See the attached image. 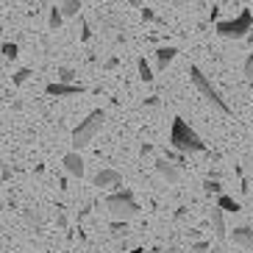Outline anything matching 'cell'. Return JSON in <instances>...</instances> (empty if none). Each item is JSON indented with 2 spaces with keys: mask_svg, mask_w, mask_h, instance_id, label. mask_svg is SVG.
Masks as SVG:
<instances>
[{
  "mask_svg": "<svg viewBox=\"0 0 253 253\" xmlns=\"http://www.w3.org/2000/svg\"><path fill=\"white\" fill-rule=\"evenodd\" d=\"M206 248H209V242H195V245H192V253H203Z\"/></svg>",
  "mask_w": 253,
  "mask_h": 253,
  "instance_id": "obj_24",
  "label": "cell"
},
{
  "mask_svg": "<svg viewBox=\"0 0 253 253\" xmlns=\"http://www.w3.org/2000/svg\"><path fill=\"white\" fill-rule=\"evenodd\" d=\"M61 164H64V170H67L70 175H75V178H84V159L78 156V150H70L67 156L61 159Z\"/></svg>",
  "mask_w": 253,
  "mask_h": 253,
  "instance_id": "obj_8",
  "label": "cell"
},
{
  "mask_svg": "<svg viewBox=\"0 0 253 253\" xmlns=\"http://www.w3.org/2000/svg\"><path fill=\"white\" fill-rule=\"evenodd\" d=\"M139 78H142L145 84H150L153 78H156V75H153V70H150V64H148L145 59H139Z\"/></svg>",
  "mask_w": 253,
  "mask_h": 253,
  "instance_id": "obj_16",
  "label": "cell"
},
{
  "mask_svg": "<svg viewBox=\"0 0 253 253\" xmlns=\"http://www.w3.org/2000/svg\"><path fill=\"white\" fill-rule=\"evenodd\" d=\"M112 234H114V237H126V234H128L126 223H120V220H114V225H112Z\"/></svg>",
  "mask_w": 253,
  "mask_h": 253,
  "instance_id": "obj_20",
  "label": "cell"
},
{
  "mask_svg": "<svg viewBox=\"0 0 253 253\" xmlns=\"http://www.w3.org/2000/svg\"><path fill=\"white\" fill-rule=\"evenodd\" d=\"M3 56H6L8 61H14L17 56H20V47H17L14 42H6V45H3Z\"/></svg>",
  "mask_w": 253,
  "mask_h": 253,
  "instance_id": "obj_17",
  "label": "cell"
},
{
  "mask_svg": "<svg viewBox=\"0 0 253 253\" xmlns=\"http://www.w3.org/2000/svg\"><path fill=\"white\" fill-rule=\"evenodd\" d=\"M175 56H178V47H159V50H156V70H159V73H164L167 64H170Z\"/></svg>",
  "mask_w": 253,
  "mask_h": 253,
  "instance_id": "obj_9",
  "label": "cell"
},
{
  "mask_svg": "<svg viewBox=\"0 0 253 253\" xmlns=\"http://www.w3.org/2000/svg\"><path fill=\"white\" fill-rule=\"evenodd\" d=\"M206 192H217V195H223V186L217 184V181H206Z\"/></svg>",
  "mask_w": 253,
  "mask_h": 253,
  "instance_id": "obj_21",
  "label": "cell"
},
{
  "mask_svg": "<svg viewBox=\"0 0 253 253\" xmlns=\"http://www.w3.org/2000/svg\"><path fill=\"white\" fill-rule=\"evenodd\" d=\"M78 11H81V3L78 0H64L61 3V14L64 17H78Z\"/></svg>",
  "mask_w": 253,
  "mask_h": 253,
  "instance_id": "obj_14",
  "label": "cell"
},
{
  "mask_svg": "<svg viewBox=\"0 0 253 253\" xmlns=\"http://www.w3.org/2000/svg\"><path fill=\"white\" fill-rule=\"evenodd\" d=\"M248 45H251V47H253V34H251V37H248Z\"/></svg>",
  "mask_w": 253,
  "mask_h": 253,
  "instance_id": "obj_28",
  "label": "cell"
},
{
  "mask_svg": "<svg viewBox=\"0 0 253 253\" xmlns=\"http://www.w3.org/2000/svg\"><path fill=\"white\" fill-rule=\"evenodd\" d=\"M73 78H75V73H73L70 67H61V70H59V81H61V84H70Z\"/></svg>",
  "mask_w": 253,
  "mask_h": 253,
  "instance_id": "obj_19",
  "label": "cell"
},
{
  "mask_svg": "<svg viewBox=\"0 0 253 253\" xmlns=\"http://www.w3.org/2000/svg\"><path fill=\"white\" fill-rule=\"evenodd\" d=\"M103 120H106V112H103V109H95V112H89V117H86V120H81V123H78V128L73 131L75 150L86 148V145L95 139V134L103 128Z\"/></svg>",
  "mask_w": 253,
  "mask_h": 253,
  "instance_id": "obj_2",
  "label": "cell"
},
{
  "mask_svg": "<svg viewBox=\"0 0 253 253\" xmlns=\"http://www.w3.org/2000/svg\"><path fill=\"white\" fill-rule=\"evenodd\" d=\"M61 20H64V14H61V6H59V8L53 6V8H50V20H47V25H50L53 31H59V28H61Z\"/></svg>",
  "mask_w": 253,
  "mask_h": 253,
  "instance_id": "obj_15",
  "label": "cell"
},
{
  "mask_svg": "<svg viewBox=\"0 0 253 253\" xmlns=\"http://www.w3.org/2000/svg\"><path fill=\"white\" fill-rule=\"evenodd\" d=\"M189 78H192V84H195V89L201 92L203 97H206V103H211L217 109V112H223V114H228L231 109H228V103H225L223 97H220V92L211 86V81H209L206 75L201 73V67H189Z\"/></svg>",
  "mask_w": 253,
  "mask_h": 253,
  "instance_id": "obj_4",
  "label": "cell"
},
{
  "mask_svg": "<svg viewBox=\"0 0 253 253\" xmlns=\"http://www.w3.org/2000/svg\"><path fill=\"white\" fill-rule=\"evenodd\" d=\"M189 3H192V0H172V6L175 8H184V6H189Z\"/></svg>",
  "mask_w": 253,
  "mask_h": 253,
  "instance_id": "obj_26",
  "label": "cell"
},
{
  "mask_svg": "<svg viewBox=\"0 0 253 253\" xmlns=\"http://www.w3.org/2000/svg\"><path fill=\"white\" fill-rule=\"evenodd\" d=\"M89 37H92V31H89V25L84 23V28H81V39H84V42H86V39H89Z\"/></svg>",
  "mask_w": 253,
  "mask_h": 253,
  "instance_id": "obj_25",
  "label": "cell"
},
{
  "mask_svg": "<svg viewBox=\"0 0 253 253\" xmlns=\"http://www.w3.org/2000/svg\"><path fill=\"white\" fill-rule=\"evenodd\" d=\"M156 172L162 175L164 181H170V184H178V181H181L178 164H172L170 159H156Z\"/></svg>",
  "mask_w": 253,
  "mask_h": 253,
  "instance_id": "obj_7",
  "label": "cell"
},
{
  "mask_svg": "<svg viewBox=\"0 0 253 253\" xmlns=\"http://www.w3.org/2000/svg\"><path fill=\"white\" fill-rule=\"evenodd\" d=\"M170 145L178 153H203L206 150V145H203V139L198 134H195L192 128H189V123H186L184 117H175L172 120V128H170Z\"/></svg>",
  "mask_w": 253,
  "mask_h": 253,
  "instance_id": "obj_1",
  "label": "cell"
},
{
  "mask_svg": "<svg viewBox=\"0 0 253 253\" xmlns=\"http://www.w3.org/2000/svg\"><path fill=\"white\" fill-rule=\"evenodd\" d=\"M211 223H214L217 239H225V223H223V209H220V206L211 209Z\"/></svg>",
  "mask_w": 253,
  "mask_h": 253,
  "instance_id": "obj_12",
  "label": "cell"
},
{
  "mask_svg": "<svg viewBox=\"0 0 253 253\" xmlns=\"http://www.w3.org/2000/svg\"><path fill=\"white\" fill-rule=\"evenodd\" d=\"M114 184H123V175L117 170H100L95 175V186H114Z\"/></svg>",
  "mask_w": 253,
  "mask_h": 253,
  "instance_id": "obj_10",
  "label": "cell"
},
{
  "mask_svg": "<svg viewBox=\"0 0 253 253\" xmlns=\"http://www.w3.org/2000/svg\"><path fill=\"white\" fill-rule=\"evenodd\" d=\"M217 206L223 209V211H234V214L242 209V206H239V201H234V198H231V195H225V192L217 195Z\"/></svg>",
  "mask_w": 253,
  "mask_h": 253,
  "instance_id": "obj_13",
  "label": "cell"
},
{
  "mask_svg": "<svg viewBox=\"0 0 253 253\" xmlns=\"http://www.w3.org/2000/svg\"><path fill=\"white\" fill-rule=\"evenodd\" d=\"M45 92L50 97H70V95H84L86 89H84L81 84H61V81H56V84H47Z\"/></svg>",
  "mask_w": 253,
  "mask_h": 253,
  "instance_id": "obj_6",
  "label": "cell"
},
{
  "mask_svg": "<svg viewBox=\"0 0 253 253\" xmlns=\"http://www.w3.org/2000/svg\"><path fill=\"white\" fill-rule=\"evenodd\" d=\"M106 209H109V214L114 217V220H120V223H128L131 217L139 214V206H136L134 195L128 192H114L106 198Z\"/></svg>",
  "mask_w": 253,
  "mask_h": 253,
  "instance_id": "obj_3",
  "label": "cell"
},
{
  "mask_svg": "<svg viewBox=\"0 0 253 253\" xmlns=\"http://www.w3.org/2000/svg\"><path fill=\"white\" fill-rule=\"evenodd\" d=\"M131 253H145V251H142V248H134V251H131Z\"/></svg>",
  "mask_w": 253,
  "mask_h": 253,
  "instance_id": "obj_29",
  "label": "cell"
},
{
  "mask_svg": "<svg viewBox=\"0 0 253 253\" xmlns=\"http://www.w3.org/2000/svg\"><path fill=\"white\" fill-rule=\"evenodd\" d=\"M253 31V14L251 11H242L239 17L234 20H223V23H217V34L225 39H248Z\"/></svg>",
  "mask_w": 253,
  "mask_h": 253,
  "instance_id": "obj_5",
  "label": "cell"
},
{
  "mask_svg": "<svg viewBox=\"0 0 253 253\" xmlns=\"http://www.w3.org/2000/svg\"><path fill=\"white\" fill-rule=\"evenodd\" d=\"M31 75H34V73H31L28 67H23V70H17V73H14V84H17V86H20V84H25V81H28Z\"/></svg>",
  "mask_w": 253,
  "mask_h": 253,
  "instance_id": "obj_18",
  "label": "cell"
},
{
  "mask_svg": "<svg viewBox=\"0 0 253 253\" xmlns=\"http://www.w3.org/2000/svg\"><path fill=\"white\" fill-rule=\"evenodd\" d=\"M142 20H145V23H153V20H156V14H153L150 8H142Z\"/></svg>",
  "mask_w": 253,
  "mask_h": 253,
  "instance_id": "obj_23",
  "label": "cell"
},
{
  "mask_svg": "<svg viewBox=\"0 0 253 253\" xmlns=\"http://www.w3.org/2000/svg\"><path fill=\"white\" fill-rule=\"evenodd\" d=\"M234 242L237 245H253V228H248V225H239V228H234Z\"/></svg>",
  "mask_w": 253,
  "mask_h": 253,
  "instance_id": "obj_11",
  "label": "cell"
},
{
  "mask_svg": "<svg viewBox=\"0 0 253 253\" xmlns=\"http://www.w3.org/2000/svg\"><path fill=\"white\" fill-rule=\"evenodd\" d=\"M128 3H131V6H136V8H139L142 3H145V0H128Z\"/></svg>",
  "mask_w": 253,
  "mask_h": 253,
  "instance_id": "obj_27",
  "label": "cell"
},
{
  "mask_svg": "<svg viewBox=\"0 0 253 253\" xmlns=\"http://www.w3.org/2000/svg\"><path fill=\"white\" fill-rule=\"evenodd\" d=\"M245 75H248V78H253V53L245 59Z\"/></svg>",
  "mask_w": 253,
  "mask_h": 253,
  "instance_id": "obj_22",
  "label": "cell"
}]
</instances>
